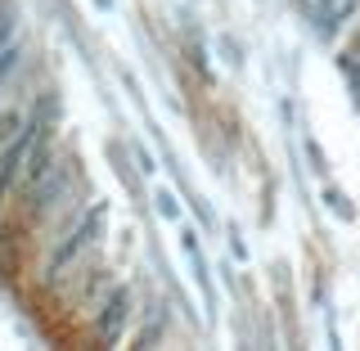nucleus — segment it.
I'll use <instances>...</instances> for the list:
<instances>
[{
  "mask_svg": "<svg viewBox=\"0 0 360 351\" xmlns=\"http://www.w3.org/2000/svg\"><path fill=\"white\" fill-rule=\"evenodd\" d=\"M307 5V14L315 18V27L324 32V37H333L338 27H342V18L352 14V0H302Z\"/></svg>",
  "mask_w": 360,
  "mask_h": 351,
  "instance_id": "obj_1",
  "label": "nucleus"
},
{
  "mask_svg": "<svg viewBox=\"0 0 360 351\" xmlns=\"http://www.w3.org/2000/svg\"><path fill=\"white\" fill-rule=\"evenodd\" d=\"M9 50H14V14L0 9V68L9 63Z\"/></svg>",
  "mask_w": 360,
  "mask_h": 351,
  "instance_id": "obj_2",
  "label": "nucleus"
},
{
  "mask_svg": "<svg viewBox=\"0 0 360 351\" xmlns=\"http://www.w3.org/2000/svg\"><path fill=\"white\" fill-rule=\"evenodd\" d=\"M352 82H356V90H360V54H352Z\"/></svg>",
  "mask_w": 360,
  "mask_h": 351,
  "instance_id": "obj_3",
  "label": "nucleus"
}]
</instances>
